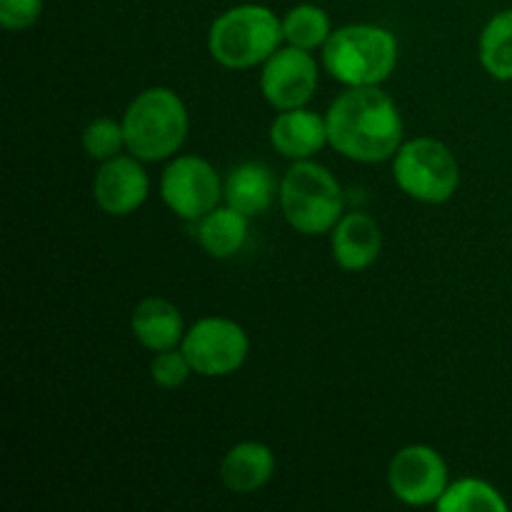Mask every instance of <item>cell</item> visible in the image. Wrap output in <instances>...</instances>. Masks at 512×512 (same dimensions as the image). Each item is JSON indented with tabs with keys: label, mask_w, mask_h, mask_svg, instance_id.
<instances>
[{
	"label": "cell",
	"mask_w": 512,
	"mask_h": 512,
	"mask_svg": "<svg viewBox=\"0 0 512 512\" xmlns=\"http://www.w3.org/2000/svg\"><path fill=\"white\" fill-rule=\"evenodd\" d=\"M130 328H133L135 340L153 353L178 348L188 333L180 310L165 298L140 300L130 318Z\"/></svg>",
	"instance_id": "14"
},
{
	"label": "cell",
	"mask_w": 512,
	"mask_h": 512,
	"mask_svg": "<svg viewBox=\"0 0 512 512\" xmlns=\"http://www.w3.org/2000/svg\"><path fill=\"white\" fill-rule=\"evenodd\" d=\"M388 485L395 498L413 508L435 505L448 490V463L430 445H405L388 465Z\"/></svg>",
	"instance_id": "9"
},
{
	"label": "cell",
	"mask_w": 512,
	"mask_h": 512,
	"mask_svg": "<svg viewBox=\"0 0 512 512\" xmlns=\"http://www.w3.org/2000/svg\"><path fill=\"white\" fill-rule=\"evenodd\" d=\"M275 473V455L268 445L245 440L233 445L220 463V480L228 490L240 495L265 488Z\"/></svg>",
	"instance_id": "15"
},
{
	"label": "cell",
	"mask_w": 512,
	"mask_h": 512,
	"mask_svg": "<svg viewBox=\"0 0 512 512\" xmlns=\"http://www.w3.org/2000/svg\"><path fill=\"white\" fill-rule=\"evenodd\" d=\"M275 198V178L268 165L243 163L230 170L225 180V205L255 218L268 213Z\"/></svg>",
	"instance_id": "16"
},
{
	"label": "cell",
	"mask_w": 512,
	"mask_h": 512,
	"mask_svg": "<svg viewBox=\"0 0 512 512\" xmlns=\"http://www.w3.org/2000/svg\"><path fill=\"white\" fill-rule=\"evenodd\" d=\"M248 215L238 213L230 205L210 210L198 228V240L205 253L215 260H228L243 250L248 240Z\"/></svg>",
	"instance_id": "17"
},
{
	"label": "cell",
	"mask_w": 512,
	"mask_h": 512,
	"mask_svg": "<svg viewBox=\"0 0 512 512\" xmlns=\"http://www.w3.org/2000/svg\"><path fill=\"white\" fill-rule=\"evenodd\" d=\"M43 13V0H0V25L5 30L33 28Z\"/></svg>",
	"instance_id": "23"
},
{
	"label": "cell",
	"mask_w": 512,
	"mask_h": 512,
	"mask_svg": "<svg viewBox=\"0 0 512 512\" xmlns=\"http://www.w3.org/2000/svg\"><path fill=\"white\" fill-rule=\"evenodd\" d=\"M285 40L283 20L265 5H235L213 20L208 50L215 63L230 70L265 63Z\"/></svg>",
	"instance_id": "4"
},
{
	"label": "cell",
	"mask_w": 512,
	"mask_h": 512,
	"mask_svg": "<svg viewBox=\"0 0 512 512\" xmlns=\"http://www.w3.org/2000/svg\"><path fill=\"white\" fill-rule=\"evenodd\" d=\"M328 145L355 163H383L403 145V115L380 85L348 88L325 113Z\"/></svg>",
	"instance_id": "1"
},
{
	"label": "cell",
	"mask_w": 512,
	"mask_h": 512,
	"mask_svg": "<svg viewBox=\"0 0 512 512\" xmlns=\"http://www.w3.org/2000/svg\"><path fill=\"white\" fill-rule=\"evenodd\" d=\"M195 375L225 378L238 373L250 355V338L235 320L203 318L190 325L180 343Z\"/></svg>",
	"instance_id": "7"
},
{
	"label": "cell",
	"mask_w": 512,
	"mask_h": 512,
	"mask_svg": "<svg viewBox=\"0 0 512 512\" xmlns=\"http://www.w3.org/2000/svg\"><path fill=\"white\" fill-rule=\"evenodd\" d=\"M435 508L440 512H508V503L485 480L463 478L448 485Z\"/></svg>",
	"instance_id": "19"
},
{
	"label": "cell",
	"mask_w": 512,
	"mask_h": 512,
	"mask_svg": "<svg viewBox=\"0 0 512 512\" xmlns=\"http://www.w3.org/2000/svg\"><path fill=\"white\" fill-rule=\"evenodd\" d=\"M188 125V108L175 90L148 88L123 115L125 150L143 163L168 160L183 148Z\"/></svg>",
	"instance_id": "3"
},
{
	"label": "cell",
	"mask_w": 512,
	"mask_h": 512,
	"mask_svg": "<svg viewBox=\"0 0 512 512\" xmlns=\"http://www.w3.org/2000/svg\"><path fill=\"white\" fill-rule=\"evenodd\" d=\"M270 143L283 158L310 160L328 145L325 115L308 108L280 110V115L270 125Z\"/></svg>",
	"instance_id": "13"
},
{
	"label": "cell",
	"mask_w": 512,
	"mask_h": 512,
	"mask_svg": "<svg viewBox=\"0 0 512 512\" xmlns=\"http://www.w3.org/2000/svg\"><path fill=\"white\" fill-rule=\"evenodd\" d=\"M125 148V130L123 123L113 118H95L93 123H88V128L83 130V150L93 160H105L120 155V150Z\"/></svg>",
	"instance_id": "21"
},
{
	"label": "cell",
	"mask_w": 512,
	"mask_h": 512,
	"mask_svg": "<svg viewBox=\"0 0 512 512\" xmlns=\"http://www.w3.org/2000/svg\"><path fill=\"white\" fill-rule=\"evenodd\" d=\"M343 205V188L335 175L313 160H295L280 180V210L290 228L303 235L333 233Z\"/></svg>",
	"instance_id": "5"
},
{
	"label": "cell",
	"mask_w": 512,
	"mask_h": 512,
	"mask_svg": "<svg viewBox=\"0 0 512 512\" xmlns=\"http://www.w3.org/2000/svg\"><path fill=\"white\" fill-rule=\"evenodd\" d=\"M283 33L285 40L295 48L318 50L328 43L333 28H330V18L323 8L303 3L288 10V15L283 18Z\"/></svg>",
	"instance_id": "20"
},
{
	"label": "cell",
	"mask_w": 512,
	"mask_h": 512,
	"mask_svg": "<svg viewBox=\"0 0 512 512\" xmlns=\"http://www.w3.org/2000/svg\"><path fill=\"white\" fill-rule=\"evenodd\" d=\"M160 195L178 218L200 223L225 198V185L213 165L198 155H178L160 178Z\"/></svg>",
	"instance_id": "8"
},
{
	"label": "cell",
	"mask_w": 512,
	"mask_h": 512,
	"mask_svg": "<svg viewBox=\"0 0 512 512\" xmlns=\"http://www.w3.org/2000/svg\"><path fill=\"white\" fill-rule=\"evenodd\" d=\"M480 63L490 78L512 80V8L495 13L480 33Z\"/></svg>",
	"instance_id": "18"
},
{
	"label": "cell",
	"mask_w": 512,
	"mask_h": 512,
	"mask_svg": "<svg viewBox=\"0 0 512 512\" xmlns=\"http://www.w3.org/2000/svg\"><path fill=\"white\" fill-rule=\"evenodd\" d=\"M333 258L345 273L368 270L383 250V230L368 213H348L333 228Z\"/></svg>",
	"instance_id": "12"
},
{
	"label": "cell",
	"mask_w": 512,
	"mask_h": 512,
	"mask_svg": "<svg viewBox=\"0 0 512 512\" xmlns=\"http://www.w3.org/2000/svg\"><path fill=\"white\" fill-rule=\"evenodd\" d=\"M150 178L143 160L135 155H115L100 163L93 180V198L103 213L113 218L135 213L148 200Z\"/></svg>",
	"instance_id": "11"
},
{
	"label": "cell",
	"mask_w": 512,
	"mask_h": 512,
	"mask_svg": "<svg viewBox=\"0 0 512 512\" xmlns=\"http://www.w3.org/2000/svg\"><path fill=\"white\" fill-rule=\"evenodd\" d=\"M398 65V40L390 30L370 23H353L333 30L323 45V68L345 88L380 85Z\"/></svg>",
	"instance_id": "2"
},
{
	"label": "cell",
	"mask_w": 512,
	"mask_h": 512,
	"mask_svg": "<svg viewBox=\"0 0 512 512\" xmlns=\"http://www.w3.org/2000/svg\"><path fill=\"white\" fill-rule=\"evenodd\" d=\"M318 80V60L310 50L288 45L275 50L263 63L260 93L275 110L305 108L318 90Z\"/></svg>",
	"instance_id": "10"
},
{
	"label": "cell",
	"mask_w": 512,
	"mask_h": 512,
	"mask_svg": "<svg viewBox=\"0 0 512 512\" xmlns=\"http://www.w3.org/2000/svg\"><path fill=\"white\" fill-rule=\"evenodd\" d=\"M393 178L413 200L448 203L460 185V165L453 150L435 138L408 140L393 155Z\"/></svg>",
	"instance_id": "6"
},
{
	"label": "cell",
	"mask_w": 512,
	"mask_h": 512,
	"mask_svg": "<svg viewBox=\"0 0 512 512\" xmlns=\"http://www.w3.org/2000/svg\"><path fill=\"white\" fill-rule=\"evenodd\" d=\"M190 375H193V365H190L183 348L160 350V353H155L153 363H150V378L163 390L180 388V385L188 383Z\"/></svg>",
	"instance_id": "22"
}]
</instances>
